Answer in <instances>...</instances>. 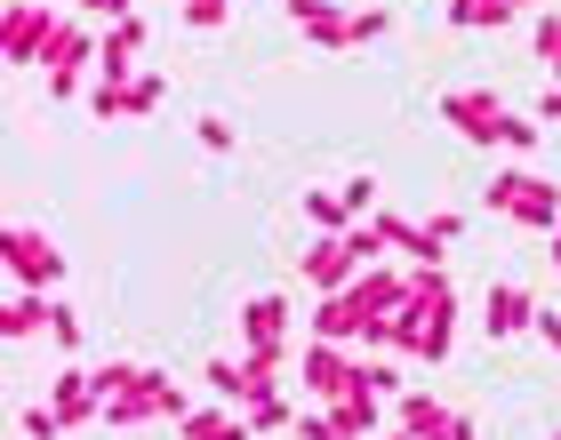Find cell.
<instances>
[{"label": "cell", "instance_id": "cell-1", "mask_svg": "<svg viewBox=\"0 0 561 440\" xmlns=\"http://www.w3.org/2000/svg\"><path fill=\"white\" fill-rule=\"evenodd\" d=\"M96 393H105V425H185L193 417V401H185V384L161 377V369H145V360H105L96 369Z\"/></svg>", "mask_w": 561, "mask_h": 440}, {"label": "cell", "instance_id": "cell-2", "mask_svg": "<svg viewBox=\"0 0 561 440\" xmlns=\"http://www.w3.org/2000/svg\"><path fill=\"white\" fill-rule=\"evenodd\" d=\"M481 209L505 217V224H522V232H553L561 224V185L538 169H497L490 185H481Z\"/></svg>", "mask_w": 561, "mask_h": 440}, {"label": "cell", "instance_id": "cell-3", "mask_svg": "<svg viewBox=\"0 0 561 440\" xmlns=\"http://www.w3.org/2000/svg\"><path fill=\"white\" fill-rule=\"evenodd\" d=\"M297 384L313 393V408H337V401H377L369 393V360H353L345 345H305V360H297Z\"/></svg>", "mask_w": 561, "mask_h": 440}, {"label": "cell", "instance_id": "cell-4", "mask_svg": "<svg viewBox=\"0 0 561 440\" xmlns=\"http://www.w3.org/2000/svg\"><path fill=\"white\" fill-rule=\"evenodd\" d=\"M514 105H505L497 89H442V128L466 144H514Z\"/></svg>", "mask_w": 561, "mask_h": 440}, {"label": "cell", "instance_id": "cell-5", "mask_svg": "<svg viewBox=\"0 0 561 440\" xmlns=\"http://www.w3.org/2000/svg\"><path fill=\"white\" fill-rule=\"evenodd\" d=\"M0 265H9V280H16V289L48 297V289L65 280V248L48 241L41 224H9V232H0Z\"/></svg>", "mask_w": 561, "mask_h": 440}, {"label": "cell", "instance_id": "cell-6", "mask_svg": "<svg viewBox=\"0 0 561 440\" xmlns=\"http://www.w3.org/2000/svg\"><path fill=\"white\" fill-rule=\"evenodd\" d=\"M57 9L48 0H9V16H0V57L9 65H41L48 57V40H57Z\"/></svg>", "mask_w": 561, "mask_h": 440}, {"label": "cell", "instance_id": "cell-7", "mask_svg": "<svg viewBox=\"0 0 561 440\" xmlns=\"http://www.w3.org/2000/svg\"><path fill=\"white\" fill-rule=\"evenodd\" d=\"M362 273H369V265L353 256V241H345V232H321V241L305 248V289H313V297H345Z\"/></svg>", "mask_w": 561, "mask_h": 440}, {"label": "cell", "instance_id": "cell-8", "mask_svg": "<svg viewBox=\"0 0 561 440\" xmlns=\"http://www.w3.org/2000/svg\"><path fill=\"white\" fill-rule=\"evenodd\" d=\"M538 313H546V304L529 297V289L497 280V289L481 297V336H490V345H505V336H538Z\"/></svg>", "mask_w": 561, "mask_h": 440}, {"label": "cell", "instance_id": "cell-9", "mask_svg": "<svg viewBox=\"0 0 561 440\" xmlns=\"http://www.w3.org/2000/svg\"><path fill=\"white\" fill-rule=\"evenodd\" d=\"M48 408L65 417V432L96 425V417H105V393H96V369H81V360H72V369H57V393H48Z\"/></svg>", "mask_w": 561, "mask_h": 440}, {"label": "cell", "instance_id": "cell-10", "mask_svg": "<svg viewBox=\"0 0 561 440\" xmlns=\"http://www.w3.org/2000/svg\"><path fill=\"white\" fill-rule=\"evenodd\" d=\"M289 16H297V33L313 48H329V57L353 48V9H337V0H289Z\"/></svg>", "mask_w": 561, "mask_h": 440}, {"label": "cell", "instance_id": "cell-11", "mask_svg": "<svg viewBox=\"0 0 561 440\" xmlns=\"http://www.w3.org/2000/svg\"><path fill=\"white\" fill-rule=\"evenodd\" d=\"M241 345L249 352H289V304L280 297H249L241 304Z\"/></svg>", "mask_w": 561, "mask_h": 440}, {"label": "cell", "instance_id": "cell-12", "mask_svg": "<svg viewBox=\"0 0 561 440\" xmlns=\"http://www.w3.org/2000/svg\"><path fill=\"white\" fill-rule=\"evenodd\" d=\"M137 48H145V16L105 24V40H96V65H105V81H137Z\"/></svg>", "mask_w": 561, "mask_h": 440}, {"label": "cell", "instance_id": "cell-13", "mask_svg": "<svg viewBox=\"0 0 561 440\" xmlns=\"http://www.w3.org/2000/svg\"><path fill=\"white\" fill-rule=\"evenodd\" d=\"M48 321H57V297L16 289L9 304H0V336H9V345H33V336H48Z\"/></svg>", "mask_w": 561, "mask_h": 440}, {"label": "cell", "instance_id": "cell-14", "mask_svg": "<svg viewBox=\"0 0 561 440\" xmlns=\"http://www.w3.org/2000/svg\"><path fill=\"white\" fill-rule=\"evenodd\" d=\"M96 40H105V33H89L81 16H65L57 40H48V57H41V72H81V65L96 57Z\"/></svg>", "mask_w": 561, "mask_h": 440}, {"label": "cell", "instance_id": "cell-15", "mask_svg": "<svg viewBox=\"0 0 561 440\" xmlns=\"http://www.w3.org/2000/svg\"><path fill=\"white\" fill-rule=\"evenodd\" d=\"M176 432H185V440H257V425H249V408H193V417L185 425H176Z\"/></svg>", "mask_w": 561, "mask_h": 440}, {"label": "cell", "instance_id": "cell-16", "mask_svg": "<svg viewBox=\"0 0 561 440\" xmlns=\"http://www.w3.org/2000/svg\"><path fill=\"white\" fill-rule=\"evenodd\" d=\"M449 417H457V408H442L433 393H401V401H393V425H401V432H417V440H442Z\"/></svg>", "mask_w": 561, "mask_h": 440}, {"label": "cell", "instance_id": "cell-17", "mask_svg": "<svg viewBox=\"0 0 561 440\" xmlns=\"http://www.w3.org/2000/svg\"><path fill=\"white\" fill-rule=\"evenodd\" d=\"M201 384H209L225 408H249V401H257V377H249V360H209V369H201Z\"/></svg>", "mask_w": 561, "mask_h": 440}, {"label": "cell", "instance_id": "cell-18", "mask_svg": "<svg viewBox=\"0 0 561 440\" xmlns=\"http://www.w3.org/2000/svg\"><path fill=\"white\" fill-rule=\"evenodd\" d=\"M466 232V217L442 209V217H417V241H410V265H442V248Z\"/></svg>", "mask_w": 561, "mask_h": 440}, {"label": "cell", "instance_id": "cell-19", "mask_svg": "<svg viewBox=\"0 0 561 440\" xmlns=\"http://www.w3.org/2000/svg\"><path fill=\"white\" fill-rule=\"evenodd\" d=\"M161 96H169V81H161V72H137V81H121V120L161 113Z\"/></svg>", "mask_w": 561, "mask_h": 440}, {"label": "cell", "instance_id": "cell-20", "mask_svg": "<svg viewBox=\"0 0 561 440\" xmlns=\"http://www.w3.org/2000/svg\"><path fill=\"white\" fill-rule=\"evenodd\" d=\"M305 224H313V232H353V209H345V193H305Z\"/></svg>", "mask_w": 561, "mask_h": 440}, {"label": "cell", "instance_id": "cell-21", "mask_svg": "<svg viewBox=\"0 0 561 440\" xmlns=\"http://www.w3.org/2000/svg\"><path fill=\"white\" fill-rule=\"evenodd\" d=\"M329 425H337V440H369L377 432V401H337V408H329Z\"/></svg>", "mask_w": 561, "mask_h": 440}, {"label": "cell", "instance_id": "cell-22", "mask_svg": "<svg viewBox=\"0 0 561 440\" xmlns=\"http://www.w3.org/2000/svg\"><path fill=\"white\" fill-rule=\"evenodd\" d=\"M297 417H305V408H289V393H265L257 408H249V425H257V432H297Z\"/></svg>", "mask_w": 561, "mask_h": 440}, {"label": "cell", "instance_id": "cell-23", "mask_svg": "<svg viewBox=\"0 0 561 440\" xmlns=\"http://www.w3.org/2000/svg\"><path fill=\"white\" fill-rule=\"evenodd\" d=\"M362 224H369L386 248H410V241H417V217H401V209H377V217H362Z\"/></svg>", "mask_w": 561, "mask_h": 440}, {"label": "cell", "instance_id": "cell-24", "mask_svg": "<svg viewBox=\"0 0 561 440\" xmlns=\"http://www.w3.org/2000/svg\"><path fill=\"white\" fill-rule=\"evenodd\" d=\"M529 48H538V65L553 72V89H561V16H538V33H529Z\"/></svg>", "mask_w": 561, "mask_h": 440}, {"label": "cell", "instance_id": "cell-25", "mask_svg": "<svg viewBox=\"0 0 561 440\" xmlns=\"http://www.w3.org/2000/svg\"><path fill=\"white\" fill-rule=\"evenodd\" d=\"M233 9H241V0H185V24H193V33H217Z\"/></svg>", "mask_w": 561, "mask_h": 440}, {"label": "cell", "instance_id": "cell-26", "mask_svg": "<svg viewBox=\"0 0 561 440\" xmlns=\"http://www.w3.org/2000/svg\"><path fill=\"white\" fill-rule=\"evenodd\" d=\"M345 209H353V224H362V217H377V176H345Z\"/></svg>", "mask_w": 561, "mask_h": 440}, {"label": "cell", "instance_id": "cell-27", "mask_svg": "<svg viewBox=\"0 0 561 440\" xmlns=\"http://www.w3.org/2000/svg\"><path fill=\"white\" fill-rule=\"evenodd\" d=\"M48 345H57L65 360L81 352V313H72V304H57V321H48Z\"/></svg>", "mask_w": 561, "mask_h": 440}, {"label": "cell", "instance_id": "cell-28", "mask_svg": "<svg viewBox=\"0 0 561 440\" xmlns=\"http://www.w3.org/2000/svg\"><path fill=\"white\" fill-rule=\"evenodd\" d=\"M16 432H24V440H57L65 417H57V408H16Z\"/></svg>", "mask_w": 561, "mask_h": 440}, {"label": "cell", "instance_id": "cell-29", "mask_svg": "<svg viewBox=\"0 0 561 440\" xmlns=\"http://www.w3.org/2000/svg\"><path fill=\"white\" fill-rule=\"evenodd\" d=\"M386 33H393L386 9H353V48H369V40H386Z\"/></svg>", "mask_w": 561, "mask_h": 440}, {"label": "cell", "instance_id": "cell-30", "mask_svg": "<svg viewBox=\"0 0 561 440\" xmlns=\"http://www.w3.org/2000/svg\"><path fill=\"white\" fill-rule=\"evenodd\" d=\"M193 137H201V152H233V120H193Z\"/></svg>", "mask_w": 561, "mask_h": 440}, {"label": "cell", "instance_id": "cell-31", "mask_svg": "<svg viewBox=\"0 0 561 440\" xmlns=\"http://www.w3.org/2000/svg\"><path fill=\"white\" fill-rule=\"evenodd\" d=\"M369 393H377V401H386V393L401 401V369H393V360H386V352H377V360H369Z\"/></svg>", "mask_w": 561, "mask_h": 440}, {"label": "cell", "instance_id": "cell-32", "mask_svg": "<svg viewBox=\"0 0 561 440\" xmlns=\"http://www.w3.org/2000/svg\"><path fill=\"white\" fill-rule=\"evenodd\" d=\"M89 113H96V120H121V81H96V89H89Z\"/></svg>", "mask_w": 561, "mask_h": 440}, {"label": "cell", "instance_id": "cell-33", "mask_svg": "<svg viewBox=\"0 0 561 440\" xmlns=\"http://www.w3.org/2000/svg\"><path fill=\"white\" fill-rule=\"evenodd\" d=\"M297 440H337V425H329V408H305V417H297Z\"/></svg>", "mask_w": 561, "mask_h": 440}, {"label": "cell", "instance_id": "cell-34", "mask_svg": "<svg viewBox=\"0 0 561 440\" xmlns=\"http://www.w3.org/2000/svg\"><path fill=\"white\" fill-rule=\"evenodd\" d=\"M72 9H81V16H105V24H121V16H137L129 0H72Z\"/></svg>", "mask_w": 561, "mask_h": 440}, {"label": "cell", "instance_id": "cell-35", "mask_svg": "<svg viewBox=\"0 0 561 440\" xmlns=\"http://www.w3.org/2000/svg\"><path fill=\"white\" fill-rule=\"evenodd\" d=\"M345 241H353V256H362V265H377V248H386V241H377V232H369V224H353V232H345Z\"/></svg>", "mask_w": 561, "mask_h": 440}, {"label": "cell", "instance_id": "cell-36", "mask_svg": "<svg viewBox=\"0 0 561 440\" xmlns=\"http://www.w3.org/2000/svg\"><path fill=\"white\" fill-rule=\"evenodd\" d=\"M442 440H481V425L466 417V408H457V417H449V432H442Z\"/></svg>", "mask_w": 561, "mask_h": 440}, {"label": "cell", "instance_id": "cell-37", "mask_svg": "<svg viewBox=\"0 0 561 440\" xmlns=\"http://www.w3.org/2000/svg\"><path fill=\"white\" fill-rule=\"evenodd\" d=\"M538 336H546V345L561 352V313H538Z\"/></svg>", "mask_w": 561, "mask_h": 440}, {"label": "cell", "instance_id": "cell-38", "mask_svg": "<svg viewBox=\"0 0 561 440\" xmlns=\"http://www.w3.org/2000/svg\"><path fill=\"white\" fill-rule=\"evenodd\" d=\"M538 120H561V89H546V96H538Z\"/></svg>", "mask_w": 561, "mask_h": 440}, {"label": "cell", "instance_id": "cell-39", "mask_svg": "<svg viewBox=\"0 0 561 440\" xmlns=\"http://www.w3.org/2000/svg\"><path fill=\"white\" fill-rule=\"evenodd\" d=\"M546 265H553V273H561V224H553V232H546Z\"/></svg>", "mask_w": 561, "mask_h": 440}, {"label": "cell", "instance_id": "cell-40", "mask_svg": "<svg viewBox=\"0 0 561 440\" xmlns=\"http://www.w3.org/2000/svg\"><path fill=\"white\" fill-rule=\"evenodd\" d=\"M386 440H417V432H401V425H393V432H386Z\"/></svg>", "mask_w": 561, "mask_h": 440}]
</instances>
